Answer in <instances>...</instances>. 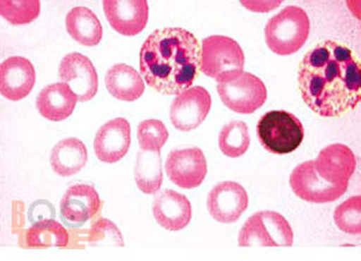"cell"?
<instances>
[{"instance_id": "1", "label": "cell", "mask_w": 361, "mask_h": 261, "mask_svg": "<svg viewBox=\"0 0 361 261\" xmlns=\"http://www.w3.org/2000/svg\"><path fill=\"white\" fill-rule=\"evenodd\" d=\"M298 88L314 114L336 119L361 102V62L350 47L323 40L311 49L298 67Z\"/></svg>"}, {"instance_id": "2", "label": "cell", "mask_w": 361, "mask_h": 261, "mask_svg": "<svg viewBox=\"0 0 361 261\" xmlns=\"http://www.w3.org/2000/svg\"><path fill=\"white\" fill-rule=\"evenodd\" d=\"M140 75L163 95H179L191 88L201 71V46L191 32L161 28L151 33L140 53Z\"/></svg>"}, {"instance_id": "3", "label": "cell", "mask_w": 361, "mask_h": 261, "mask_svg": "<svg viewBox=\"0 0 361 261\" xmlns=\"http://www.w3.org/2000/svg\"><path fill=\"white\" fill-rule=\"evenodd\" d=\"M310 19L302 7L286 6L270 18L264 28L266 42L271 52L286 56L298 52L310 35Z\"/></svg>"}, {"instance_id": "4", "label": "cell", "mask_w": 361, "mask_h": 261, "mask_svg": "<svg viewBox=\"0 0 361 261\" xmlns=\"http://www.w3.org/2000/svg\"><path fill=\"white\" fill-rule=\"evenodd\" d=\"M245 52L239 42L226 35H211L201 42V72L218 83H226L241 75Z\"/></svg>"}, {"instance_id": "5", "label": "cell", "mask_w": 361, "mask_h": 261, "mask_svg": "<svg viewBox=\"0 0 361 261\" xmlns=\"http://www.w3.org/2000/svg\"><path fill=\"white\" fill-rule=\"evenodd\" d=\"M256 130L263 148L275 155L295 152L304 140L303 124L286 110H270L264 114Z\"/></svg>"}, {"instance_id": "6", "label": "cell", "mask_w": 361, "mask_h": 261, "mask_svg": "<svg viewBox=\"0 0 361 261\" xmlns=\"http://www.w3.org/2000/svg\"><path fill=\"white\" fill-rule=\"evenodd\" d=\"M293 244V231L289 221L275 211L254 213L240 230V248H290Z\"/></svg>"}, {"instance_id": "7", "label": "cell", "mask_w": 361, "mask_h": 261, "mask_svg": "<svg viewBox=\"0 0 361 261\" xmlns=\"http://www.w3.org/2000/svg\"><path fill=\"white\" fill-rule=\"evenodd\" d=\"M220 99L234 113L250 115L266 104L268 92L262 80L252 73L243 72L229 83L216 85Z\"/></svg>"}, {"instance_id": "8", "label": "cell", "mask_w": 361, "mask_h": 261, "mask_svg": "<svg viewBox=\"0 0 361 261\" xmlns=\"http://www.w3.org/2000/svg\"><path fill=\"white\" fill-rule=\"evenodd\" d=\"M290 186L300 200L325 204L339 200L348 191V184H331L318 175L314 161H307L293 169Z\"/></svg>"}, {"instance_id": "9", "label": "cell", "mask_w": 361, "mask_h": 261, "mask_svg": "<svg viewBox=\"0 0 361 261\" xmlns=\"http://www.w3.org/2000/svg\"><path fill=\"white\" fill-rule=\"evenodd\" d=\"M102 204L94 186L88 184L71 186L60 202L62 223L69 229H81L89 221L97 219Z\"/></svg>"}, {"instance_id": "10", "label": "cell", "mask_w": 361, "mask_h": 261, "mask_svg": "<svg viewBox=\"0 0 361 261\" xmlns=\"http://www.w3.org/2000/svg\"><path fill=\"white\" fill-rule=\"evenodd\" d=\"M165 171L171 182L181 189H195L207 175V161L200 148L178 149L165 162Z\"/></svg>"}, {"instance_id": "11", "label": "cell", "mask_w": 361, "mask_h": 261, "mask_svg": "<svg viewBox=\"0 0 361 261\" xmlns=\"http://www.w3.org/2000/svg\"><path fill=\"white\" fill-rule=\"evenodd\" d=\"M211 108L212 97L208 90L201 86L191 87L174 99L170 120L178 130H195L204 122Z\"/></svg>"}, {"instance_id": "12", "label": "cell", "mask_w": 361, "mask_h": 261, "mask_svg": "<svg viewBox=\"0 0 361 261\" xmlns=\"http://www.w3.org/2000/svg\"><path fill=\"white\" fill-rule=\"evenodd\" d=\"M62 83L75 94L79 102L94 99L99 90V76L88 56L81 53H69L62 59L59 67Z\"/></svg>"}, {"instance_id": "13", "label": "cell", "mask_w": 361, "mask_h": 261, "mask_svg": "<svg viewBox=\"0 0 361 261\" xmlns=\"http://www.w3.org/2000/svg\"><path fill=\"white\" fill-rule=\"evenodd\" d=\"M248 204L247 190L233 181L219 183L208 193V212L219 223H235L248 209Z\"/></svg>"}, {"instance_id": "14", "label": "cell", "mask_w": 361, "mask_h": 261, "mask_svg": "<svg viewBox=\"0 0 361 261\" xmlns=\"http://www.w3.org/2000/svg\"><path fill=\"white\" fill-rule=\"evenodd\" d=\"M103 11L110 26L126 37L140 35L149 20L147 0H104Z\"/></svg>"}, {"instance_id": "15", "label": "cell", "mask_w": 361, "mask_h": 261, "mask_svg": "<svg viewBox=\"0 0 361 261\" xmlns=\"http://www.w3.org/2000/svg\"><path fill=\"white\" fill-rule=\"evenodd\" d=\"M131 145L129 121L117 117L103 124L94 140L95 155L103 163H116L128 154Z\"/></svg>"}, {"instance_id": "16", "label": "cell", "mask_w": 361, "mask_h": 261, "mask_svg": "<svg viewBox=\"0 0 361 261\" xmlns=\"http://www.w3.org/2000/svg\"><path fill=\"white\" fill-rule=\"evenodd\" d=\"M35 66L24 56H11L0 66V93L7 100L20 101L35 88Z\"/></svg>"}, {"instance_id": "17", "label": "cell", "mask_w": 361, "mask_h": 261, "mask_svg": "<svg viewBox=\"0 0 361 261\" xmlns=\"http://www.w3.org/2000/svg\"><path fill=\"white\" fill-rule=\"evenodd\" d=\"M318 175L331 184H348L357 168V158L350 147L341 143L327 145L314 159Z\"/></svg>"}, {"instance_id": "18", "label": "cell", "mask_w": 361, "mask_h": 261, "mask_svg": "<svg viewBox=\"0 0 361 261\" xmlns=\"http://www.w3.org/2000/svg\"><path fill=\"white\" fill-rule=\"evenodd\" d=\"M154 219L165 230H184L192 219V205L188 197L174 190L159 193L152 205Z\"/></svg>"}, {"instance_id": "19", "label": "cell", "mask_w": 361, "mask_h": 261, "mask_svg": "<svg viewBox=\"0 0 361 261\" xmlns=\"http://www.w3.org/2000/svg\"><path fill=\"white\" fill-rule=\"evenodd\" d=\"M79 99L66 83H53L44 87L37 97V109L41 116L51 122L68 119Z\"/></svg>"}, {"instance_id": "20", "label": "cell", "mask_w": 361, "mask_h": 261, "mask_svg": "<svg viewBox=\"0 0 361 261\" xmlns=\"http://www.w3.org/2000/svg\"><path fill=\"white\" fill-rule=\"evenodd\" d=\"M106 87L117 100L133 102L145 92L143 78L136 69L126 63H117L106 72Z\"/></svg>"}, {"instance_id": "21", "label": "cell", "mask_w": 361, "mask_h": 261, "mask_svg": "<svg viewBox=\"0 0 361 261\" xmlns=\"http://www.w3.org/2000/svg\"><path fill=\"white\" fill-rule=\"evenodd\" d=\"M66 30L71 38L87 47L97 46L102 40L101 21L88 7H73L66 17Z\"/></svg>"}, {"instance_id": "22", "label": "cell", "mask_w": 361, "mask_h": 261, "mask_svg": "<svg viewBox=\"0 0 361 261\" xmlns=\"http://www.w3.org/2000/svg\"><path fill=\"white\" fill-rule=\"evenodd\" d=\"M49 161L55 174L69 177L85 168L88 162V150L79 138H65L55 145Z\"/></svg>"}, {"instance_id": "23", "label": "cell", "mask_w": 361, "mask_h": 261, "mask_svg": "<svg viewBox=\"0 0 361 261\" xmlns=\"http://www.w3.org/2000/svg\"><path fill=\"white\" fill-rule=\"evenodd\" d=\"M25 244L27 248H65L69 244L68 231L56 220H40L26 231Z\"/></svg>"}, {"instance_id": "24", "label": "cell", "mask_w": 361, "mask_h": 261, "mask_svg": "<svg viewBox=\"0 0 361 261\" xmlns=\"http://www.w3.org/2000/svg\"><path fill=\"white\" fill-rule=\"evenodd\" d=\"M135 179L138 189L145 195H154L163 186L161 152L140 149L135 164Z\"/></svg>"}, {"instance_id": "25", "label": "cell", "mask_w": 361, "mask_h": 261, "mask_svg": "<svg viewBox=\"0 0 361 261\" xmlns=\"http://www.w3.org/2000/svg\"><path fill=\"white\" fill-rule=\"evenodd\" d=\"M250 145L248 126L243 121H232L225 124L219 134V148L231 158L245 155Z\"/></svg>"}, {"instance_id": "26", "label": "cell", "mask_w": 361, "mask_h": 261, "mask_svg": "<svg viewBox=\"0 0 361 261\" xmlns=\"http://www.w3.org/2000/svg\"><path fill=\"white\" fill-rule=\"evenodd\" d=\"M79 241H83L88 246H116L123 248L122 233L118 227L111 220L104 218H97L92 221L88 230L85 231V236L79 238Z\"/></svg>"}, {"instance_id": "27", "label": "cell", "mask_w": 361, "mask_h": 261, "mask_svg": "<svg viewBox=\"0 0 361 261\" xmlns=\"http://www.w3.org/2000/svg\"><path fill=\"white\" fill-rule=\"evenodd\" d=\"M41 3L39 0H3L0 14L12 25L31 24L39 17Z\"/></svg>"}, {"instance_id": "28", "label": "cell", "mask_w": 361, "mask_h": 261, "mask_svg": "<svg viewBox=\"0 0 361 261\" xmlns=\"http://www.w3.org/2000/svg\"><path fill=\"white\" fill-rule=\"evenodd\" d=\"M334 223L345 233L361 234V196H353L338 205L334 213Z\"/></svg>"}, {"instance_id": "29", "label": "cell", "mask_w": 361, "mask_h": 261, "mask_svg": "<svg viewBox=\"0 0 361 261\" xmlns=\"http://www.w3.org/2000/svg\"><path fill=\"white\" fill-rule=\"evenodd\" d=\"M137 138L140 149L147 152H161L169 140V131L161 121L151 119L140 122L137 129Z\"/></svg>"}, {"instance_id": "30", "label": "cell", "mask_w": 361, "mask_h": 261, "mask_svg": "<svg viewBox=\"0 0 361 261\" xmlns=\"http://www.w3.org/2000/svg\"><path fill=\"white\" fill-rule=\"evenodd\" d=\"M28 216H30L32 223H37V221L44 219H54L55 210L51 203H48L47 200H38L32 205Z\"/></svg>"}, {"instance_id": "31", "label": "cell", "mask_w": 361, "mask_h": 261, "mask_svg": "<svg viewBox=\"0 0 361 261\" xmlns=\"http://www.w3.org/2000/svg\"><path fill=\"white\" fill-rule=\"evenodd\" d=\"M242 5L252 12H270L280 6L281 1H242Z\"/></svg>"}]
</instances>
